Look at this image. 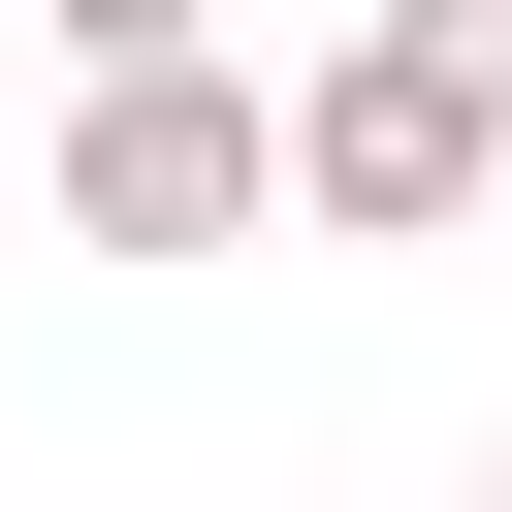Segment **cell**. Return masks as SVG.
Segmentation results:
<instances>
[{
  "instance_id": "cell-1",
  "label": "cell",
  "mask_w": 512,
  "mask_h": 512,
  "mask_svg": "<svg viewBox=\"0 0 512 512\" xmlns=\"http://www.w3.org/2000/svg\"><path fill=\"white\" fill-rule=\"evenodd\" d=\"M256 192H288V96H256L224 32H128V64L64 96V224H96V256H256Z\"/></svg>"
},
{
  "instance_id": "cell-2",
  "label": "cell",
  "mask_w": 512,
  "mask_h": 512,
  "mask_svg": "<svg viewBox=\"0 0 512 512\" xmlns=\"http://www.w3.org/2000/svg\"><path fill=\"white\" fill-rule=\"evenodd\" d=\"M480 192H512V96H480V64L352 32V64L288 96V224H480Z\"/></svg>"
},
{
  "instance_id": "cell-3",
  "label": "cell",
  "mask_w": 512,
  "mask_h": 512,
  "mask_svg": "<svg viewBox=\"0 0 512 512\" xmlns=\"http://www.w3.org/2000/svg\"><path fill=\"white\" fill-rule=\"evenodd\" d=\"M384 32H416V64H480V96H512V0H384Z\"/></svg>"
},
{
  "instance_id": "cell-4",
  "label": "cell",
  "mask_w": 512,
  "mask_h": 512,
  "mask_svg": "<svg viewBox=\"0 0 512 512\" xmlns=\"http://www.w3.org/2000/svg\"><path fill=\"white\" fill-rule=\"evenodd\" d=\"M32 32H64V64H128V32H224V0H32Z\"/></svg>"
}]
</instances>
